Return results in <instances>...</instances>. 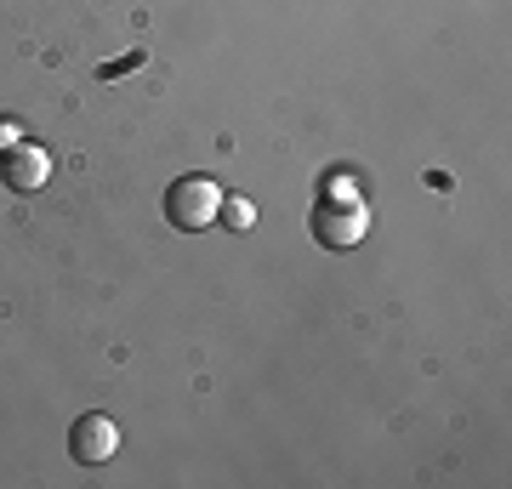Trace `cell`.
Returning <instances> with one entry per match:
<instances>
[{"label":"cell","mask_w":512,"mask_h":489,"mask_svg":"<svg viewBox=\"0 0 512 489\" xmlns=\"http://www.w3.org/2000/svg\"><path fill=\"white\" fill-rule=\"evenodd\" d=\"M222 211V182L217 177H177L171 188H165V222L171 228H183V234H200V228H211Z\"/></svg>","instance_id":"cell-1"},{"label":"cell","mask_w":512,"mask_h":489,"mask_svg":"<svg viewBox=\"0 0 512 489\" xmlns=\"http://www.w3.org/2000/svg\"><path fill=\"white\" fill-rule=\"evenodd\" d=\"M370 234V211L365 200H319L313 205V239L330 251H353Z\"/></svg>","instance_id":"cell-2"},{"label":"cell","mask_w":512,"mask_h":489,"mask_svg":"<svg viewBox=\"0 0 512 489\" xmlns=\"http://www.w3.org/2000/svg\"><path fill=\"white\" fill-rule=\"evenodd\" d=\"M69 455L80 461V467H103V461H114V455H120V427H114L103 410L74 416V427H69Z\"/></svg>","instance_id":"cell-3"},{"label":"cell","mask_w":512,"mask_h":489,"mask_svg":"<svg viewBox=\"0 0 512 489\" xmlns=\"http://www.w3.org/2000/svg\"><path fill=\"white\" fill-rule=\"evenodd\" d=\"M0 177L12 182L18 194H35V188H46L52 182V154L35 143H18L12 154H0Z\"/></svg>","instance_id":"cell-4"},{"label":"cell","mask_w":512,"mask_h":489,"mask_svg":"<svg viewBox=\"0 0 512 489\" xmlns=\"http://www.w3.org/2000/svg\"><path fill=\"white\" fill-rule=\"evenodd\" d=\"M217 222H228L234 234H245V228H256V205L245 200V194H222V211H217Z\"/></svg>","instance_id":"cell-5"},{"label":"cell","mask_w":512,"mask_h":489,"mask_svg":"<svg viewBox=\"0 0 512 489\" xmlns=\"http://www.w3.org/2000/svg\"><path fill=\"white\" fill-rule=\"evenodd\" d=\"M319 200H359V188H353V177H330V188Z\"/></svg>","instance_id":"cell-6"},{"label":"cell","mask_w":512,"mask_h":489,"mask_svg":"<svg viewBox=\"0 0 512 489\" xmlns=\"http://www.w3.org/2000/svg\"><path fill=\"white\" fill-rule=\"evenodd\" d=\"M18 143H23V126L18 120H0V154H12Z\"/></svg>","instance_id":"cell-7"}]
</instances>
